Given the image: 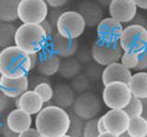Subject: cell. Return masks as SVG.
Returning <instances> with one entry per match:
<instances>
[{"label": "cell", "instance_id": "obj_1", "mask_svg": "<svg viewBox=\"0 0 147 137\" xmlns=\"http://www.w3.org/2000/svg\"><path fill=\"white\" fill-rule=\"evenodd\" d=\"M70 115L54 104L44 106L35 118V128L43 137H62L67 134Z\"/></svg>", "mask_w": 147, "mask_h": 137}, {"label": "cell", "instance_id": "obj_2", "mask_svg": "<svg viewBox=\"0 0 147 137\" xmlns=\"http://www.w3.org/2000/svg\"><path fill=\"white\" fill-rule=\"evenodd\" d=\"M30 71V55L17 46H10L0 51V76L18 79L27 76Z\"/></svg>", "mask_w": 147, "mask_h": 137}, {"label": "cell", "instance_id": "obj_3", "mask_svg": "<svg viewBox=\"0 0 147 137\" xmlns=\"http://www.w3.org/2000/svg\"><path fill=\"white\" fill-rule=\"evenodd\" d=\"M50 38L39 24H21L18 27L15 46L29 55L39 54L48 48Z\"/></svg>", "mask_w": 147, "mask_h": 137}, {"label": "cell", "instance_id": "obj_4", "mask_svg": "<svg viewBox=\"0 0 147 137\" xmlns=\"http://www.w3.org/2000/svg\"><path fill=\"white\" fill-rule=\"evenodd\" d=\"M118 43L123 52L139 55L147 49V29L134 24L124 27Z\"/></svg>", "mask_w": 147, "mask_h": 137}, {"label": "cell", "instance_id": "obj_5", "mask_svg": "<svg viewBox=\"0 0 147 137\" xmlns=\"http://www.w3.org/2000/svg\"><path fill=\"white\" fill-rule=\"evenodd\" d=\"M49 6L44 0H20L18 17L22 24L40 25L47 19Z\"/></svg>", "mask_w": 147, "mask_h": 137}, {"label": "cell", "instance_id": "obj_6", "mask_svg": "<svg viewBox=\"0 0 147 137\" xmlns=\"http://www.w3.org/2000/svg\"><path fill=\"white\" fill-rule=\"evenodd\" d=\"M86 27L83 17L77 11H63L56 23V31L66 39H77Z\"/></svg>", "mask_w": 147, "mask_h": 137}, {"label": "cell", "instance_id": "obj_7", "mask_svg": "<svg viewBox=\"0 0 147 137\" xmlns=\"http://www.w3.org/2000/svg\"><path fill=\"white\" fill-rule=\"evenodd\" d=\"M132 97L129 85L124 82H112L104 87L102 100L110 110H123Z\"/></svg>", "mask_w": 147, "mask_h": 137}, {"label": "cell", "instance_id": "obj_8", "mask_svg": "<svg viewBox=\"0 0 147 137\" xmlns=\"http://www.w3.org/2000/svg\"><path fill=\"white\" fill-rule=\"evenodd\" d=\"M73 112L83 121L94 119L102 110V102L95 93L86 92L79 94L73 104Z\"/></svg>", "mask_w": 147, "mask_h": 137}, {"label": "cell", "instance_id": "obj_9", "mask_svg": "<svg viewBox=\"0 0 147 137\" xmlns=\"http://www.w3.org/2000/svg\"><path fill=\"white\" fill-rule=\"evenodd\" d=\"M92 59L101 67L119 62L122 55V49L119 43H105L96 39L91 47Z\"/></svg>", "mask_w": 147, "mask_h": 137}, {"label": "cell", "instance_id": "obj_10", "mask_svg": "<svg viewBox=\"0 0 147 137\" xmlns=\"http://www.w3.org/2000/svg\"><path fill=\"white\" fill-rule=\"evenodd\" d=\"M137 8L133 0H113L109 6V12L110 17L123 25L132 21Z\"/></svg>", "mask_w": 147, "mask_h": 137}, {"label": "cell", "instance_id": "obj_11", "mask_svg": "<svg viewBox=\"0 0 147 137\" xmlns=\"http://www.w3.org/2000/svg\"><path fill=\"white\" fill-rule=\"evenodd\" d=\"M123 26L112 17H104L96 26L98 39L105 43H118L122 34Z\"/></svg>", "mask_w": 147, "mask_h": 137}, {"label": "cell", "instance_id": "obj_12", "mask_svg": "<svg viewBox=\"0 0 147 137\" xmlns=\"http://www.w3.org/2000/svg\"><path fill=\"white\" fill-rule=\"evenodd\" d=\"M48 48L61 59H68L77 53L79 45L77 39H66L55 31L51 37Z\"/></svg>", "mask_w": 147, "mask_h": 137}, {"label": "cell", "instance_id": "obj_13", "mask_svg": "<svg viewBox=\"0 0 147 137\" xmlns=\"http://www.w3.org/2000/svg\"><path fill=\"white\" fill-rule=\"evenodd\" d=\"M107 132L115 135H121L128 130L130 117L123 110H109L103 115Z\"/></svg>", "mask_w": 147, "mask_h": 137}, {"label": "cell", "instance_id": "obj_14", "mask_svg": "<svg viewBox=\"0 0 147 137\" xmlns=\"http://www.w3.org/2000/svg\"><path fill=\"white\" fill-rule=\"evenodd\" d=\"M61 61V58L47 48L39 53V59L35 70L41 76H53L58 73Z\"/></svg>", "mask_w": 147, "mask_h": 137}, {"label": "cell", "instance_id": "obj_15", "mask_svg": "<svg viewBox=\"0 0 147 137\" xmlns=\"http://www.w3.org/2000/svg\"><path fill=\"white\" fill-rule=\"evenodd\" d=\"M16 108H18L30 115H37L44 107V102L40 95L33 90H28L21 96L15 99Z\"/></svg>", "mask_w": 147, "mask_h": 137}, {"label": "cell", "instance_id": "obj_16", "mask_svg": "<svg viewBox=\"0 0 147 137\" xmlns=\"http://www.w3.org/2000/svg\"><path fill=\"white\" fill-rule=\"evenodd\" d=\"M131 76L132 74L130 70L126 68L121 62H115L103 68L101 80L104 87L112 82H124L128 84Z\"/></svg>", "mask_w": 147, "mask_h": 137}, {"label": "cell", "instance_id": "obj_17", "mask_svg": "<svg viewBox=\"0 0 147 137\" xmlns=\"http://www.w3.org/2000/svg\"><path fill=\"white\" fill-rule=\"evenodd\" d=\"M77 12L83 17L86 27H96L104 18L102 7L99 6L96 2L90 0H86L78 5Z\"/></svg>", "mask_w": 147, "mask_h": 137}, {"label": "cell", "instance_id": "obj_18", "mask_svg": "<svg viewBox=\"0 0 147 137\" xmlns=\"http://www.w3.org/2000/svg\"><path fill=\"white\" fill-rule=\"evenodd\" d=\"M30 80L27 76L11 79L0 76V88L9 99H17L29 90Z\"/></svg>", "mask_w": 147, "mask_h": 137}, {"label": "cell", "instance_id": "obj_19", "mask_svg": "<svg viewBox=\"0 0 147 137\" xmlns=\"http://www.w3.org/2000/svg\"><path fill=\"white\" fill-rule=\"evenodd\" d=\"M6 123L13 132L20 134L31 128L32 116L22 110L16 108L8 113L6 118Z\"/></svg>", "mask_w": 147, "mask_h": 137}, {"label": "cell", "instance_id": "obj_20", "mask_svg": "<svg viewBox=\"0 0 147 137\" xmlns=\"http://www.w3.org/2000/svg\"><path fill=\"white\" fill-rule=\"evenodd\" d=\"M75 100V91L70 85L61 83L54 87L52 100L54 105L65 110L73 106Z\"/></svg>", "mask_w": 147, "mask_h": 137}, {"label": "cell", "instance_id": "obj_21", "mask_svg": "<svg viewBox=\"0 0 147 137\" xmlns=\"http://www.w3.org/2000/svg\"><path fill=\"white\" fill-rule=\"evenodd\" d=\"M133 97L144 100L147 98V72L138 71L133 74L128 83Z\"/></svg>", "mask_w": 147, "mask_h": 137}, {"label": "cell", "instance_id": "obj_22", "mask_svg": "<svg viewBox=\"0 0 147 137\" xmlns=\"http://www.w3.org/2000/svg\"><path fill=\"white\" fill-rule=\"evenodd\" d=\"M20 0H0V21L12 23L18 19V8Z\"/></svg>", "mask_w": 147, "mask_h": 137}, {"label": "cell", "instance_id": "obj_23", "mask_svg": "<svg viewBox=\"0 0 147 137\" xmlns=\"http://www.w3.org/2000/svg\"><path fill=\"white\" fill-rule=\"evenodd\" d=\"M81 71L82 66L81 63L77 61V59L68 58L61 61L58 73L64 79L71 80L77 75L81 74Z\"/></svg>", "mask_w": 147, "mask_h": 137}, {"label": "cell", "instance_id": "obj_24", "mask_svg": "<svg viewBox=\"0 0 147 137\" xmlns=\"http://www.w3.org/2000/svg\"><path fill=\"white\" fill-rule=\"evenodd\" d=\"M17 29L13 23L0 22V48L2 49L15 45Z\"/></svg>", "mask_w": 147, "mask_h": 137}, {"label": "cell", "instance_id": "obj_25", "mask_svg": "<svg viewBox=\"0 0 147 137\" xmlns=\"http://www.w3.org/2000/svg\"><path fill=\"white\" fill-rule=\"evenodd\" d=\"M126 132L131 137H144L147 134V121L142 116L131 119Z\"/></svg>", "mask_w": 147, "mask_h": 137}, {"label": "cell", "instance_id": "obj_26", "mask_svg": "<svg viewBox=\"0 0 147 137\" xmlns=\"http://www.w3.org/2000/svg\"><path fill=\"white\" fill-rule=\"evenodd\" d=\"M69 115H70V125H69L67 134L70 137H82L85 124L84 121L74 112H70Z\"/></svg>", "mask_w": 147, "mask_h": 137}, {"label": "cell", "instance_id": "obj_27", "mask_svg": "<svg viewBox=\"0 0 147 137\" xmlns=\"http://www.w3.org/2000/svg\"><path fill=\"white\" fill-rule=\"evenodd\" d=\"M142 110H144V105H142V100L139 98L131 97L130 102L123 109V111L127 113V115L130 119L140 117L142 114Z\"/></svg>", "mask_w": 147, "mask_h": 137}, {"label": "cell", "instance_id": "obj_28", "mask_svg": "<svg viewBox=\"0 0 147 137\" xmlns=\"http://www.w3.org/2000/svg\"><path fill=\"white\" fill-rule=\"evenodd\" d=\"M33 90L40 95V97L42 99L44 103H48L53 100V88L51 85L50 81L40 82V83L35 85Z\"/></svg>", "mask_w": 147, "mask_h": 137}, {"label": "cell", "instance_id": "obj_29", "mask_svg": "<svg viewBox=\"0 0 147 137\" xmlns=\"http://www.w3.org/2000/svg\"><path fill=\"white\" fill-rule=\"evenodd\" d=\"M71 87L75 92L84 93L86 92L90 87V80L85 74H79L72 79Z\"/></svg>", "mask_w": 147, "mask_h": 137}, {"label": "cell", "instance_id": "obj_30", "mask_svg": "<svg viewBox=\"0 0 147 137\" xmlns=\"http://www.w3.org/2000/svg\"><path fill=\"white\" fill-rule=\"evenodd\" d=\"M119 61L128 70H135L138 63H139V55L131 52H122Z\"/></svg>", "mask_w": 147, "mask_h": 137}, {"label": "cell", "instance_id": "obj_31", "mask_svg": "<svg viewBox=\"0 0 147 137\" xmlns=\"http://www.w3.org/2000/svg\"><path fill=\"white\" fill-rule=\"evenodd\" d=\"M99 134L98 129V119L94 118L86 121L82 137H98Z\"/></svg>", "mask_w": 147, "mask_h": 137}, {"label": "cell", "instance_id": "obj_32", "mask_svg": "<svg viewBox=\"0 0 147 137\" xmlns=\"http://www.w3.org/2000/svg\"><path fill=\"white\" fill-rule=\"evenodd\" d=\"M101 66H99L96 63H90L86 66L85 70V75L88 78L89 80L96 81L99 79H101L102 76V71L103 70H101Z\"/></svg>", "mask_w": 147, "mask_h": 137}, {"label": "cell", "instance_id": "obj_33", "mask_svg": "<svg viewBox=\"0 0 147 137\" xmlns=\"http://www.w3.org/2000/svg\"><path fill=\"white\" fill-rule=\"evenodd\" d=\"M77 61L81 64H87L92 61V55L91 50H88L87 49H83L79 51H77Z\"/></svg>", "mask_w": 147, "mask_h": 137}, {"label": "cell", "instance_id": "obj_34", "mask_svg": "<svg viewBox=\"0 0 147 137\" xmlns=\"http://www.w3.org/2000/svg\"><path fill=\"white\" fill-rule=\"evenodd\" d=\"M147 70V49L139 54V63L136 67L135 70L144 71Z\"/></svg>", "mask_w": 147, "mask_h": 137}, {"label": "cell", "instance_id": "obj_35", "mask_svg": "<svg viewBox=\"0 0 147 137\" xmlns=\"http://www.w3.org/2000/svg\"><path fill=\"white\" fill-rule=\"evenodd\" d=\"M63 10L61 8H53L52 10L49 11V15H48V18L47 19L52 23V24L56 27V23L59 19L60 16L63 14Z\"/></svg>", "mask_w": 147, "mask_h": 137}, {"label": "cell", "instance_id": "obj_36", "mask_svg": "<svg viewBox=\"0 0 147 137\" xmlns=\"http://www.w3.org/2000/svg\"><path fill=\"white\" fill-rule=\"evenodd\" d=\"M9 100L10 99L3 92L1 88H0V114L3 113L8 107L9 102H10Z\"/></svg>", "mask_w": 147, "mask_h": 137}, {"label": "cell", "instance_id": "obj_37", "mask_svg": "<svg viewBox=\"0 0 147 137\" xmlns=\"http://www.w3.org/2000/svg\"><path fill=\"white\" fill-rule=\"evenodd\" d=\"M40 26L43 27L44 31L46 32V34H47V36L49 37L50 39H51V37H52V36L53 35L54 32L56 31V29H55V27H54L48 19L44 20V21L40 24Z\"/></svg>", "mask_w": 147, "mask_h": 137}, {"label": "cell", "instance_id": "obj_38", "mask_svg": "<svg viewBox=\"0 0 147 137\" xmlns=\"http://www.w3.org/2000/svg\"><path fill=\"white\" fill-rule=\"evenodd\" d=\"M131 24H134V25H138V26H142L147 29V18L141 15V14H136V16L134 17V18L132 19V21L131 22Z\"/></svg>", "mask_w": 147, "mask_h": 137}, {"label": "cell", "instance_id": "obj_39", "mask_svg": "<svg viewBox=\"0 0 147 137\" xmlns=\"http://www.w3.org/2000/svg\"><path fill=\"white\" fill-rule=\"evenodd\" d=\"M18 137H43V136L40 134L36 128L31 127L29 130H27L24 132H22V134H18Z\"/></svg>", "mask_w": 147, "mask_h": 137}, {"label": "cell", "instance_id": "obj_40", "mask_svg": "<svg viewBox=\"0 0 147 137\" xmlns=\"http://www.w3.org/2000/svg\"><path fill=\"white\" fill-rule=\"evenodd\" d=\"M69 2V0H51V1L47 2L48 6L51 7L52 8H63V7H65L67 3Z\"/></svg>", "mask_w": 147, "mask_h": 137}, {"label": "cell", "instance_id": "obj_41", "mask_svg": "<svg viewBox=\"0 0 147 137\" xmlns=\"http://www.w3.org/2000/svg\"><path fill=\"white\" fill-rule=\"evenodd\" d=\"M0 135L2 137H18V134H16L15 132H13L10 128L7 125L6 122H5V124L2 128L1 132H0Z\"/></svg>", "mask_w": 147, "mask_h": 137}, {"label": "cell", "instance_id": "obj_42", "mask_svg": "<svg viewBox=\"0 0 147 137\" xmlns=\"http://www.w3.org/2000/svg\"><path fill=\"white\" fill-rule=\"evenodd\" d=\"M30 68H31V70H35L37 63H38L39 54H30Z\"/></svg>", "mask_w": 147, "mask_h": 137}, {"label": "cell", "instance_id": "obj_43", "mask_svg": "<svg viewBox=\"0 0 147 137\" xmlns=\"http://www.w3.org/2000/svg\"><path fill=\"white\" fill-rule=\"evenodd\" d=\"M98 129L99 134H103V132H107V129H106L105 123H104V119L103 116H101L100 118L98 119Z\"/></svg>", "mask_w": 147, "mask_h": 137}, {"label": "cell", "instance_id": "obj_44", "mask_svg": "<svg viewBox=\"0 0 147 137\" xmlns=\"http://www.w3.org/2000/svg\"><path fill=\"white\" fill-rule=\"evenodd\" d=\"M138 8L147 10V0H133Z\"/></svg>", "mask_w": 147, "mask_h": 137}, {"label": "cell", "instance_id": "obj_45", "mask_svg": "<svg viewBox=\"0 0 147 137\" xmlns=\"http://www.w3.org/2000/svg\"><path fill=\"white\" fill-rule=\"evenodd\" d=\"M142 100V105H144V110H142V117H144L147 121V98Z\"/></svg>", "mask_w": 147, "mask_h": 137}, {"label": "cell", "instance_id": "obj_46", "mask_svg": "<svg viewBox=\"0 0 147 137\" xmlns=\"http://www.w3.org/2000/svg\"><path fill=\"white\" fill-rule=\"evenodd\" d=\"M113 0H96V2L98 3L99 6L101 7H109L110 3H111Z\"/></svg>", "mask_w": 147, "mask_h": 137}, {"label": "cell", "instance_id": "obj_47", "mask_svg": "<svg viewBox=\"0 0 147 137\" xmlns=\"http://www.w3.org/2000/svg\"><path fill=\"white\" fill-rule=\"evenodd\" d=\"M98 137H119V136L115 135V134H111V132H103V134H100L98 135Z\"/></svg>", "mask_w": 147, "mask_h": 137}, {"label": "cell", "instance_id": "obj_48", "mask_svg": "<svg viewBox=\"0 0 147 137\" xmlns=\"http://www.w3.org/2000/svg\"><path fill=\"white\" fill-rule=\"evenodd\" d=\"M5 122H6V119H4L3 116L0 115V132H1V130L5 124Z\"/></svg>", "mask_w": 147, "mask_h": 137}, {"label": "cell", "instance_id": "obj_49", "mask_svg": "<svg viewBox=\"0 0 147 137\" xmlns=\"http://www.w3.org/2000/svg\"><path fill=\"white\" fill-rule=\"evenodd\" d=\"M119 137H131L130 134H128L127 132H124V134H122L121 135H119Z\"/></svg>", "mask_w": 147, "mask_h": 137}, {"label": "cell", "instance_id": "obj_50", "mask_svg": "<svg viewBox=\"0 0 147 137\" xmlns=\"http://www.w3.org/2000/svg\"><path fill=\"white\" fill-rule=\"evenodd\" d=\"M62 137H70L68 134H65V135H63V136H62Z\"/></svg>", "mask_w": 147, "mask_h": 137}, {"label": "cell", "instance_id": "obj_51", "mask_svg": "<svg viewBox=\"0 0 147 137\" xmlns=\"http://www.w3.org/2000/svg\"><path fill=\"white\" fill-rule=\"evenodd\" d=\"M44 1H46V2H49V1H51V0H44Z\"/></svg>", "mask_w": 147, "mask_h": 137}, {"label": "cell", "instance_id": "obj_52", "mask_svg": "<svg viewBox=\"0 0 147 137\" xmlns=\"http://www.w3.org/2000/svg\"><path fill=\"white\" fill-rule=\"evenodd\" d=\"M144 137H147V134H146V135H145V136H144Z\"/></svg>", "mask_w": 147, "mask_h": 137}]
</instances>
